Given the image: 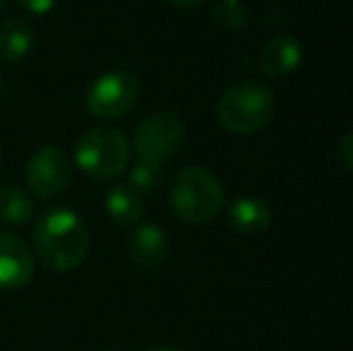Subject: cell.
<instances>
[{
  "label": "cell",
  "mask_w": 353,
  "mask_h": 351,
  "mask_svg": "<svg viewBox=\"0 0 353 351\" xmlns=\"http://www.w3.org/2000/svg\"><path fill=\"white\" fill-rule=\"evenodd\" d=\"M34 255L53 272H72L89 253V231L84 219L70 207L41 212L32 231Z\"/></svg>",
  "instance_id": "obj_1"
},
{
  "label": "cell",
  "mask_w": 353,
  "mask_h": 351,
  "mask_svg": "<svg viewBox=\"0 0 353 351\" xmlns=\"http://www.w3.org/2000/svg\"><path fill=\"white\" fill-rule=\"evenodd\" d=\"M72 157L74 166L92 181H113L128 169L130 142L116 128L97 126L79 137Z\"/></svg>",
  "instance_id": "obj_4"
},
{
  "label": "cell",
  "mask_w": 353,
  "mask_h": 351,
  "mask_svg": "<svg viewBox=\"0 0 353 351\" xmlns=\"http://www.w3.org/2000/svg\"><path fill=\"white\" fill-rule=\"evenodd\" d=\"M37 43L34 24L24 17H12L0 24V63L17 66L32 53Z\"/></svg>",
  "instance_id": "obj_11"
},
{
  "label": "cell",
  "mask_w": 353,
  "mask_h": 351,
  "mask_svg": "<svg viewBox=\"0 0 353 351\" xmlns=\"http://www.w3.org/2000/svg\"><path fill=\"white\" fill-rule=\"evenodd\" d=\"M303 61V46L296 37H274L262 48V72L270 80L286 77L301 66Z\"/></svg>",
  "instance_id": "obj_10"
},
{
  "label": "cell",
  "mask_w": 353,
  "mask_h": 351,
  "mask_svg": "<svg viewBox=\"0 0 353 351\" xmlns=\"http://www.w3.org/2000/svg\"><path fill=\"white\" fill-rule=\"evenodd\" d=\"M125 255L137 270L157 272L168 255L166 231L157 224H135V229L125 236Z\"/></svg>",
  "instance_id": "obj_9"
},
{
  "label": "cell",
  "mask_w": 353,
  "mask_h": 351,
  "mask_svg": "<svg viewBox=\"0 0 353 351\" xmlns=\"http://www.w3.org/2000/svg\"><path fill=\"white\" fill-rule=\"evenodd\" d=\"M111 351H116V349H111Z\"/></svg>",
  "instance_id": "obj_22"
},
{
  "label": "cell",
  "mask_w": 353,
  "mask_h": 351,
  "mask_svg": "<svg viewBox=\"0 0 353 351\" xmlns=\"http://www.w3.org/2000/svg\"><path fill=\"white\" fill-rule=\"evenodd\" d=\"M339 159H341V164H344V169L349 171V174H353V130L346 132L344 140H341Z\"/></svg>",
  "instance_id": "obj_17"
},
{
  "label": "cell",
  "mask_w": 353,
  "mask_h": 351,
  "mask_svg": "<svg viewBox=\"0 0 353 351\" xmlns=\"http://www.w3.org/2000/svg\"><path fill=\"white\" fill-rule=\"evenodd\" d=\"M29 190L41 200H56L68 190L72 181V159L61 147H41L29 157L24 166Z\"/></svg>",
  "instance_id": "obj_7"
},
{
  "label": "cell",
  "mask_w": 353,
  "mask_h": 351,
  "mask_svg": "<svg viewBox=\"0 0 353 351\" xmlns=\"http://www.w3.org/2000/svg\"><path fill=\"white\" fill-rule=\"evenodd\" d=\"M185 142V123L173 111H152L135 126L132 147L140 159L166 164L181 152Z\"/></svg>",
  "instance_id": "obj_6"
},
{
  "label": "cell",
  "mask_w": 353,
  "mask_h": 351,
  "mask_svg": "<svg viewBox=\"0 0 353 351\" xmlns=\"http://www.w3.org/2000/svg\"><path fill=\"white\" fill-rule=\"evenodd\" d=\"M147 351H181V349L171 347V344H157V347H149Z\"/></svg>",
  "instance_id": "obj_20"
},
{
  "label": "cell",
  "mask_w": 353,
  "mask_h": 351,
  "mask_svg": "<svg viewBox=\"0 0 353 351\" xmlns=\"http://www.w3.org/2000/svg\"><path fill=\"white\" fill-rule=\"evenodd\" d=\"M5 5H8V0H0V14H3V10H5Z\"/></svg>",
  "instance_id": "obj_21"
},
{
  "label": "cell",
  "mask_w": 353,
  "mask_h": 351,
  "mask_svg": "<svg viewBox=\"0 0 353 351\" xmlns=\"http://www.w3.org/2000/svg\"><path fill=\"white\" fill-rule=\"evenodd\" d=\"M37 214V202L27 190L17 185L0 188V221L10 226L27 224Z\"/></svg>",
  "instance_id": "obj_14"
},
{
  "label": "cell",
  "mask_w": 353,
  "mask_h": 351,
  "mask_svg": "<svg viewBox=\"0 0 353 351\" xmlns=\"http://www.w3.org/2000/svg\"><path fill=\"white\" fill-rule=\"evenodd\" d=\"M106 214L118 226H135L144 214V200L130 185H116L106 195Z\"/></svg>",
  "instance_id": "obj_13"
},
{
  "label": "cell",
  "mask_w": 353,
  "mask_h": 351,
  "mask_svg": "<svg viewBox=\"0 0 353 351\" xmlns=\"http://www.w3.org/2000/svg\"><path fill=\"white\" fill-rule=\"evenodd\" d=\"M37 255L17 234H0V289L19 291L34 279Z\"/></svg>",
  "instance_id": "obj_8"
},
{
  "label": "cell",
  "mask_w": 353,
  "mask_h": 351,
  "mask_svg": "<svg viewBox=\"0 0 353 351\" xmlns=\"http://www.w3.org/2000/svg\"><path fill=\"white\" fill-rule=\"evenodd\" d=\"M274 116V94L257 82L228 87L216 103V118L233 135H255Z\"/></svg>",
  "instance_id": "obj_3"
},
{
  "label": "cell",
  "mask_w": 353,
  "mask_h": 351,
  "mask_svg": "<svg viewBox=\"0 0 353 351\" xmlns=\"http://www.w3.org/2000/svg\"><path fill=\"white\" fill-rule=\"evenodd\" d=\"M168 202L185 224L212 221L223 207V185L219 178L200 166H185L171 181Z\"/></svg>",
  "instance_id": "obj_2"
},
{
  "label": "cell",
  "mask_w": 353,
  "mask_h": 351,
  "mask_svg": "<svg viewBox=\"0 0 353 351\" xmlns=\"http://www.w3.org/2000/svg\"><path fill=\"white\" fill-rule=\"evenodd\" d=\"M17 3H19V8H24L32 14H46L56 8L58 0H17Z\"/></svg>",
  "instance_id": "obj_18"
},
{
  "label": "cell",
  "mask_w": 353,
  "mask_h": 351,
  "mask_svg": "<svg viewBox=\"0 0 353 351\" xmlns=\"http://www.w3.org/2000/svg\"><path fill=\"white\" fill-rule=\"evenodd\" d=\"M228 226L241 236H257L270 226V207L257 197H238L226 212Z\"/></svg>",
  "instance_id": "obj_12"
},
{
  "label": "cell",
  "mask_w": 353,
  "mask_h": 351,
  "mask_svg": "<svg viewBox=\"0 0 353 351\" xmlns=\"http://www.w3.org/2000/svg\"><path fill=\"white\" fill-rule=\"evenodd\" d=\"M140 80L130 70H108L92 82L84 94V106L89 116L99 121H116L137 106Z\"/></svg>",
  "instance_id": "obj_5"
},
{
  "label": "cell",
  "mask_w": 353,
  "mask_h": 351,
  "mask_svg": "<svg viewBox=\"0 0 353 351\" xmlns=\"http://www.w3.org/2000/svg\"><path fill=\"white\" fill-rule=\"evenodd\" d=\"M128 185L132 190H137L140 195H149L161 185V164H154V161L137 159V164L130 169L128 176Z\"/></svg>",
  "instance_id": "obj_16"
},
{
  "label": "cell",
  "mask_w": 353,
  "mask_h": 351,
  "mask_svg": "<svg viewBox=\"0 0 353 351\" xmlns=\"http://www.w3.org/2000/svg\"><path fill=\"white\" fill-rule=\"evenodd\" d=\"M214 19L228 32H241L250 22V12L241 0H219L214 5Z\"/></svg>",
  "instance_id": "obj_15"
},
{
  "label": "cell",
  "mask_w": 353,
  "mask_h": 351,
  "mask_svg": "<svg viewBox=\"0 0 353 351\" xmlns=\"http://www.w3.org/2000/svg\"><path fill=\"white\" fill-rule=\"evenodd\" d=\"M171 5H176V8H197V5H202L205 0H168Z\"/></svg>",
  "instance_id": "obj_19"
}]
</instances>
